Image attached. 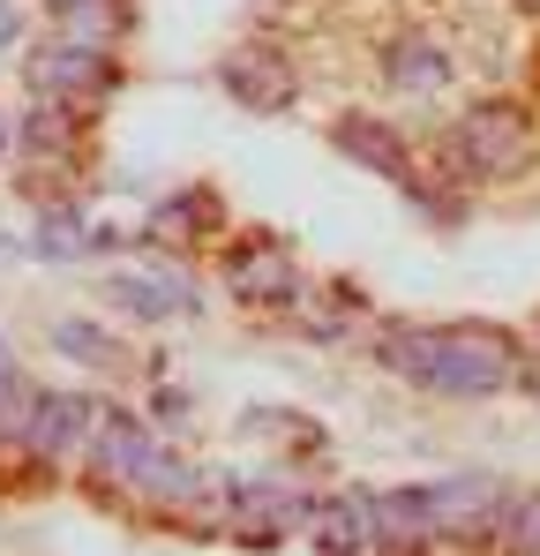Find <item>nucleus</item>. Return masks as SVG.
Returning <instances> with one entry per match:
<instances>
[{
  "label": "nucleus",
  "mask_w": 540,
  "mask_h": 556,
  "mask_svg": "<svg viewBox=\"0 0 540 556\" xmlns=\"http://www.w3.org/2000/svg\"><path fill=\"white\" fill-rule=\"evenodd\" d=\"M383 369L443 399H488L526 376V354L488 324H406L383 331Z\"/></svg>",
  "instance_id": "nucleus-1"
},
{
  "label": "nucleus",
  "mask_w": 540,
  "mask_h": 556,
  "mask_svg": "<svg viewBox=\"0 0 540 556\" xmlns=\"http://www.w3.org/2000/svg\"><path fill=\"white\" fill-rule=\"evenodd\" d=\"M30 249H38L46 264H76V256H90V218H83V211H68V203H53V211L38 218Z\"/></svg>",
  "instance_id": "nucleus-15"
},
{
  "label": "nucleus",
  "mask_w": 540,
  "mask_h": 556,
  "mask_svg": "<svg viewBox=\"0 0 540 556\" xmlns=\"http://www.w3.org/2000/svg\"><path fill=\"white\" fill-rule=\"evenodd\" d=\"M421 496H428L436 534H450V542H496V534H503V504H511V489H503L496 473H450V481L421 489Z\"/></svg>",
  "instance_id": "nucleus-3"
},
{
  "label": "nucleus",
  "mask_w": 540,
  "mask_h": 556,
  "mask_svg": "<svg viewBox=\"0 0 540 556\" xmlns=\"http://www.w3.org/2000/svg\"><path fill=\"white\" fill-rule=\"evenodd\" d=\"M53 8H61V0H53Z\"/></svg>",
  "instance_id": "nucleus-20"
},
{
  "label": "nucleus",
  "mask_w": 540,
  "mask_h": 556,
  "mask_svg": "<svg viewBox=\"0 0 540 556\" xmlns=\"http://www.w3.org/2000/svg\"><path fill=\"white\" fill-rule=\"evenodd\" d=\"M496 549H503V556H540V489H526V496L503 504V534H496Z\"/></svg>",
  "instance_id": "nucleus-17"
},
{
  "label": "nucleus",
  "mask_w": 540,
  "mask_h": 556,
  "mask_svg": "<svg viewBox=\"0 0 540 556\" xmlns=\"http://www.w3.org/2000/svg\"><path fill=\"white\" fill-rule=\"evenodd\" d=\"M218 84L241 98L248 113H285V105L300 98V76H293L278 53H233V61L218 68Z\"/></svg>",
  "instance_id": "nucleus-9"
},
{
  "label": "nucleus",
  "mask_w": 540,
  "mask_h": 556,
  "mask_svg": "<svg viewBox=\"0 0 540 556\" xmlns=\"http://www.w3.org/2000/svg\"><path fill=\"white\" fill-rule=\"evenodd\" d=\"M518 15H540V0H518Z\"/></svg>",
  "instance_id": "nucleus-19"
},
{
  "label": "nucleus",
  "mask_w": 540,
  "mask_h": 556,
  "mask_svg": "<svg viewBox=\"0 0 540 556\" xmlns=\"http://www.w3.org/2000/svg\"><path fill=\"white\" fill-rule=\"evenodd\" d=\"M226 286H233L248 308H270V301L285 308V301L300 293V271H293L278 249H248V256H226Z\"/></svg>",
  "instance_id": "nucleus-12"
},
{
  "label": "nucleus",
  "mask_w": 540,
  "mask_h": 556,
  "mask_svg": "<svg viewBox=\"0 0 540 556\" xmlns=\"http://www.w3.org/2000/svg\"><path fill=\"white\" fill-rule=\"evenodd\" d=\"M151 452H158V429H143V421H128V414H105V429L90 437L83 466H90V481H105V489H120V496H128Z\"/></svg>",
  "instance_id": "nucleus-7"
},
{
  "label": "nucleus",
  "mask_w": 540,
  "mask_h": 556,
  "mask_svg": "<svg viewBox=\"0 0 540 556\" xmlns=\"http://www.w3.org/2000/svg\"><path fill=\"white\" fill-rule=\"evenodd\" d=\"M98 429H105V406L90 391H38L30 399V421H23V444L38 459H68V452H90Z\"/></svg>",
  "instance_id": "nucleus-4"
},
{
  "label": "nucleus",
  "mask_w": 540,
  "mask_h": 556,
  "mask_svg": "<svg viewBox=\"0 0 540 556\" xmlns=\"http://www.w3.org/2000/svg\"><path fill=\"white\" fill-rule=\"evenodd\" d=\"M450 151L480 174V181H511V174H526L533 166V121L518 113V105H473L465 121H458V136H450Z\"/></svg>",
  "instance_id": "nucleus-2"
},
{
  "label": "nucleus",
  "mask_w": 540,
  "mask_h": 556,
  "mask_svg": "<svg viewBox=\"0 0 540 556\" xmlns=\"http://www.w3.org/2000/svg\"><path fill=\"white\" fill-rule=\"evenodd\" d=\"M368 534H375L383 556H421L436 542L428 496H421V489H368Z\"/></svg>",
  "instance_id": "nucleus-5"
},
{
  "label": "nucleus",
  "mask_w": 540,
  "mask_h": 556,
  "mask_svg": "<svg viewBox=\"0 0 540 556\" xmlns=\"http://www.w3.org/2000/svg\"><path fill=\"white\" fill-rule=\"evenodd\" d=\"M113 84V68H105V53H83V46H46L38 61H30V91L53 98V105H90V98Z\"/></svg>",
  "instance_id": "nucleus-6"
},
{
  "label": "nucleus",
  "mask_w": 540,
  "mask_h": 556,
  "mask_svg": "<svg viewBox=\"0 0 540 556\" xmlns=\"http://www.w3.org/2000/svg\"><path fill=\"white\" fill-rule=\"evenodd\" d=\"M450 76H458V61H450L436 38H421V30H406V38L383 46V84L390 91H443Z\"/></svg>",
  "instance_id": "nucleus-11"
},
{
  "label": "nucleus",
  "mask_w": 540,
  "mask_h": 556,
  "mask_svg": "<svg viewBox=\"0 0 540 556\" xmlns=\"http://www.w3.org/2000/svg\"><path fill=\"white\" fill-rule=\"evenodd\" d=\"M120 30H128V8L120 0H61V46L105 53Z\"/></svg>",
  "instance_id": "nucleus-14"
},
{
  "label": "nucleus",
  "mask_w": 540,
  "mask_h": 556,
  "mask_svg": "<svg viewBox=\"0 0 540 556\" xmlns=\"http://www.w3.org/2000/svg\"><path fill=\"white\" fill-rule=\"evenodd\" d=\"M53 346H61L68 362H90V369H128V346H120L113 331H98V324H61Z\"/></svg>",
  "instance_id": "nucleus-16"
},
{
  "label": "nucleus",
  "mask_w": 540,
  "mask_h": 556,
  "mask_svg": "<svg viewBox=\"0 0 540 556\" xmlns=\"http://www.w3.org/2000/svg\"><path fill=\"white\" fill-rule=\"evenodd\" d=\"M331 143L360 159L368 174H383V181H398L406 195H428V181L413 174V159H406V136H390L383 121H331Z\"/></svg>",
  "instance_id": "nucleus-8"
},
{
  "label": "nucleus",
  "mask_w": 540,
  "mask_h": 556,
  "mask_svg": "<svg viewBox=\"0 0 540 556\" xmlns=\"http://www.w3.org/2000/svg\"><path fill=\"white\" fill-rule=\"evenodd\" d=\"M308 542L323 556H368L375 549V534H368V489L316 496V504H308Z\"/></svg>",
  "instance_id": "nucleus-10"
},
{
  "label": "nucleus",
  "mask_w": 540,
  "mask_h": 556,
  "mask_svg": "<svg viewBox=\"0 0 540 556\" xmlns=\"http://www.w3.org/2000/svg\"><path fill=\"white\" fill-rule=\"evenodd\" d=\"M0 46H15V8L0 0Z\"/></svg>",
  "instance_id": "nucleus-18"
},
{
  "label": "nucleus",
  "mask_w": 540,
  "mask_h": 556,
  "mask_svg": "<svg viewBox=\"0 0 540 556\" xmlns=\"http://www.w3.org/2000/svg\"><path fill=\"white\" fill-rule=\"evenodd\" d=\"M105 301L158 324V316H188L195 308V286H180V278H105Z\"/></svg>",
  "instance_id": "nucleus-13"
}]
</instances>
